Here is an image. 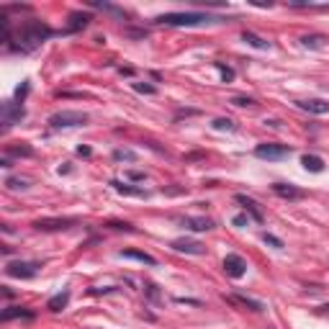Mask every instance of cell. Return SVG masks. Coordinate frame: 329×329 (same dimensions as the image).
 I'll return each instance as SVG.
<instances>
[{"mask_svg": "<svg viewBox=\"0 0 329 329\" xmlns=\"http://www.w3.org/2000/svg\"><path fill=\"white\" fill-rule=\"evenodd\" d=\"M157 24L162 26H203V24H211V21H221L219 16H209V13H164V16H157L154 18Z\"/></svg>", "mask_w": 329, "mask_h": 329, "instance_id": "cell-1", "label": "cell"}, {"mask_svg": "<svg viewBox=\"0 0 329 329\" xmlns=\"http://www.w3.org/2000/svg\"><path fill=\"white\" fill-rule=\"evenodd\" d=\"M52 36V29L49 26H44L42 21H29L26 26H24V31H21V47L29 52V49H36L42 42H47Z\"/></svg>", "mask_w": 329, "mask_h": 329, "instance_id": "cell-2", "label": "cell"}, {"mask_svg": "<svg viewBox=\"0 0 329 329\" xmlns=\"http://www.w3.org/2000/svg\"><path fill=\"white\" fill-rule=\"evenodd\" d=\"M85 124H88V113H83V111H59V113L49 116L52 129H75V126H85Z\"/></svg>", "mask_w": 329, "mask_h": 329, "instance_id": "cell-3", "label": "cell"}, {"mask_svg": "<svg viewBox=\"0 0 329 329\" xmlns=\"http://www.w3.org/2000/svg\"><path fill=\"white\" fill-rule=\"evenodd\" d=\"M24 116H26V111H24V106L16 103V100H6L3 106H0V124H3V129H11V126L18 124Z\"/></svg>", "mask_w": 329, "mask_h": 329, "instance_id": "cell-4", "label": "cell"}, {"mask_svg": "<svg viewBox=\"0 0 329 329\" xmlns=\"http://www.w3.org/2000/svg\"><path fill=\"white\" fill-rule=\"evenodd\" d=\"M39 270H42V262H26V260H18V262H8L6 265V273L11 278H24V280L34 278Z\"/></svg>", "mask_w": 329, "mask_h": 329, "instance_id": "cell-5", "label": "cell"}, {"mask_svg": "<svg viewBox=\"0 0 329 329\" xmlns=\"http://www.w3.org/2000/svg\"><path fill=\"white\" fill-rule=\"evenodd\" d=\"M255 154L260 157V159H285L288 154H291V149L285 147V144H257L255 147Z\"/></svg>", "mask_w": 329, "mask_h": 329, "instance_id": "cell-6", "label": "cell"}, {"mask_svg": "<svg viewBox=\"0 0 329 329\" xmlns=\"http://www.w3.org/2000/svg\"><path fill=\"white\" fill-rule=\"evenodd\" d=\"M75 224H77V219H39V221H34V227L39 232H59V229H70Z\"/></svg>", "mask_w": 329, "mask_h": 329, "instance_id": "cell-7", "label": "cell"}, {"mask_svg": "<svg viewBox=\"0 0 329 329\" xmlns=\"http://www.w3.org/2000/svg\"><path fill=\"white\" fill-rule=\"evenodd\" d=\"M224 273L237 280V278H242V275L247 273V262H244L239 255H227V257H224Z\"/></svg>", "mask_w": 329, "mask_h": 329, "instance_id": "cell-8", "label": "cell"}, {"mask_svg": "<svg viewBox=\"0 0 329 329\" xmlns=\"http://www.w3.org/2000/svg\"><path fill=\"white\" fill-rule=\"evenodd\" d=\"M234 201H237V203H239V206H242V209H244V211L257 221V224H262V219H265V216H262V209H260V203H257V201L247 198L244 193H237V196H234Z\"/></svg>", "mask_w": 329, "mask_h": 329, "instance_id": "cell-9", "label": "cell"}, {"mask_svg": "<svg viewBox=\"0 0 329 329\" xmlns=\"http://www.w3.org/2000/svg\"><path fill=\"white\" fill-rule=\"evenodd\" d=\"M170 247L175 252H186V255H206V244H201L196 239H175Z\"/></svg>", "mask_w": 329, "mask_h": 329, "instance_id": "cell-10", "label": "cell"}, {"mask_svg": "<svg viewBox=\"0 0 329 329\" xmlns=\"http://www.w3.org/2000/svg\"><path fill=\"white\" fill-rule=\"evenodd\" d=\"M273 193L280 196V198H285V201H301L306 196V191H301L296 186H288V183H275L273 186Z\"/></svg>", "mask_w": 329, "mask_h": 329, "instance_id": "cell-11", "label": "cell"}, {"mask_svg": "<svg viewBox=\"0 0 329 329\" xmlns=\"http://www.w3.org/2000/svg\"><path fill=\"white\" fill-rule=\"evenodd\" d=\"M296 106L301 111H309V113H316V116H324L329 113V103L321 100V98H309V100H296Z\"/></svg>", "mask_w": 329, "mask_h": 329, "instance_id": "cell-12", "label": "cell"}, {"mask_svg": "<svg viewBox=\"0 0 329 329\" xmlns=\"http://www.w3.org/2000/svg\"><path fill=\"white\" fill-rule=\"evenodd\" d=\"M180 224L186 229H191V232H209V229H214V221L206 219V216H186V219H180Z\"/></svg>", "mask_w": 329, "mask_h": 329, "instance_id": "cell-13", "label": "cell"}, {"mask_svg": "<svg viewBox=\"0 0 329 329\" xmlns=\"http://www.w3.org/2000/svg\"><path fill=\"white\" fill-rule=\"evenodd\" d=\"M113 191L121 193V196H136V198H147V191L144 188H136V186H129V183H121V180H111Z\"/></svg>", "mask_w": 329, "mask_h": 329, "instance_id": "cell-14", "label": "cell"}, {"mask_svg": "<svg viewBox=\"0 0 329 329\" xmlns=\"http://www.w3.org/2000/svg\"><path fill=\"white\" fill-rule=\"evenodd\" d=\"M88 6H90V8H98V11H103V13H111V16H113V18H118V21H126V13H124L121 8L111 6V3H100V0H90Z\"/></svg>", "mask_w": 329, "mask_h": 329, "instance_id": "cell-15", "label": "cell"}, {"mask_svg": "<svg viewBox=\"0 0 329 329\" xmlns=\"http://www.w3.org/2000/svg\"><path fill=\"white\" fill-rule=\"evenodd\" d=\"M118 257H124V260H136V262H144V265H157V260H154L152 255L139 252V250H124Z\"/></svg>", "mask_w": 329, "mask_h": 329, "instance_id": "cell-16", "label": "cell"}, {"mask_svg": "<svg viewBox=\"0 0 329 329\" xmlns=\"http://www.w3.org/2000/svg\"><path fill=\"white\" fill-rule=\"evenodd\" d=\"M301 164H303L309 173H321L324 170V159L319 154H303L301 157Z\"/></svg>", "mask_w": 329, "mask_h": 329, "instance_id": "cell-17", "label": "cell"}, {"mask_svg": "<svg viewBox=\"0 0 329 329\" xmlns=\"http://www.w3.org/2000/svg\"><path fill=\"white\" fill-rule=\"evenodd\" d=\"M227 301H229V303H237V306H244V309H252V311H262V309H265L260 301L247 298V296H229Z\"/></svg>", "mask_w": 329, "mask_h": 329, "instance_id": "cell-18", "label": "cell"}, {"mask_svg": "<svg viewBox=\"0 0 329 329\" xmlns=\"http://www.w3.org/2000/svg\"><path fill=\"white\" fill-rule=\"evenodd\" d=\"M16 316H26V319H31V316H34V311L21 309V306H8L3 314H0V319H3V321H11V319H16Z\"/></svg>", "mask_w": 329, "mask_h": 329, "instance_id": "cell-19", "label": "cell"}, {"mask_svg": "<svg viewBox=\"0 0 329 329\" xmlns=\"http://www.w3.org/2000/svg\"><path fill=\"white\" fill-rule=\"evenodd\" d=\"M67 301H70V291H62V293H57V296L49 298L47 309H49V311H62V309L67 306Z\"/></svg>", "mask_w": 329, "mask_h": 329, "instance_id": "cell-20", "label": "cell"}, {"mask_svg": "<svg viewBox=\"0 0 329 329\" xmlns=\"http://www.w3.org/2000/svg\"><path fill=\"white\" fill-rule=\"evenodd\" d=\"M242 42L250 44V47H255V49H270V44H268L265 39H260L257 34H252V31H244V34H242Z\"/></svg>", "mask_w": 329, "mask_h": 329, "instance_id": "cell-21", "label": "cell"}, {"mask_svg": "<svg viewBox=\"0 0 329 329\" xmlns=\"http://www.w3.org/2000/svg\"><path fill=\"white\" fill-rule=\"evenodd\" d=\"M88 21H90V16H85V13H70V31H80V29H85V26H88Z\"/></svg>", "mask_w": 329, "mask_h": 329, "instance_id": "cell-22", "label": "cell"}, {"mask_svg": "<svg viewBox=\"0 0 329 329\" xmlns=\"http://www.w3.org/2000/svg\"><path fill=\"white\" fill-rule=\"evenodd\" d=\"M301 44H303L306 49H321V47H324V36L311 34V36H303V39H301Z\"/></svg>", "mask_w": 329, "mask_h": 329, "instance_id": "cell-23", "label": "cell"}, {"mask_svg": "<svg viewBox=\"0 0 329 329\" xmlns=\"http://www.w3.org/2000/svg\"><path fill=\"white\" fill-rule=\"evenodd\" d=\"M6 186H8L11 191H26V188L31 186V180H29V178H8Z\"/></svg>", "mask_w": 329, "mask_h": 329, "instance_id": "cell-24", "label": "cell"}, {"mask_svg": "<svg viewBox=\"0 0 329 329\" xmlns=\"http://www.w3.org/2000/svg\"><path fill=\"white\" fill-rule=\"evenodd\" d=\"M211 126H214L216 131H234V129H237V124H234L232 118H216Z\"/></svg>", "mask_w": 329, "mask_h": 329, "instance_id": "cell-25", "label": "cell"}, {"mask_svg": "<svg viewBox=\"0 0 329 329\" xmlns=\"http://www.w3.org/2000/svg\"><path fill=\"white\" fill-rule=\"evenodd\" d=\"M113 159H118V162H134L136 159V152H131V149H116L113 152Z\"/></svg>", "mask_w": 329, "mask_h": 329, "instance_id": "cell-26", "label": "cell"}, {"mask_svg": "<svg viewBox=\"0 0 329 329\" xmlns=\"http://www.w3.org/2000/svg\"><path fill=\"white\" fill-rule=\"evenodd\" d=\"M214 65H216V70L221 72V77H224V83H232V80H234V70H232V67H227L224 62H214Z\"/></svg>", "mask_w": 329, "mask_h": 329, "instance_id": "cell-27", "label": "cell"}, {"mask_svg": "<svg viewBox=\"0 0 329 329\" xmlns=\"http://www.w3.org/2000/svg\"><path fill=\"white\" fill-rule=\"evenodd\" d=\"M6 152H8V154H16V157H31V154H34L31 147H8Z\"/></svg>", "mask_w": 329, "mask_h": 329, "instance_id": "cell-28", "label": "cell"}, {"mask_svg": "<svg viewBox=\"0 0 329 329\" xmlns=\"http://www.w3.org/2000/svg\"><path fill=\"white\" fill-rule=\"evenodd\" d=\"M262 242L270 244V247H275V250H283V239H278L275 234H268V232H265V234H262Z\"/></svg>", "mask_w": 329, "mask_h": 329, "instance_id": "cell-29", "label": "cell"}, {"mask_svg": "<svg viewBox=\"0 0 329 329\" xmlns=\"http://www.w3.org/2000/svg\"><path fill=\"white\" fill-rule=\"evenodd\" d=\"M134 90L136 93H144V95H154L157 93V88L154 85H147V83H134Z\"/></svg>", "mask_w": 329, "mask_h": 329, "instance_id": "cell-30", "label": "cell"}, {"mask_svg": "<svg viewBox=\"0 0 329 329\" xmlns=\"http://www.w3.org/2000/svg\"><path fill=\"white\" fill-rule=\"evenodd\" d=\"M232 106H237V108H247V106H255V100H252V98H242V95H237V98H232Z\"/></svg>", "mask_w": 329, "mask_h": 329, "instance_id": "cell-31", "label": "cell"}, {"mask_svg": "<svg viewBox=\"0 0 329 329\" xmlns=\"http://www.w3.org/2000/svg\"><path fill=\"white\" fill-rule=\"evenodd\" d=\"M144 293H147V298H149V301H154V303L159 301V291H157V285H152V283H149V285H144Z\"/></svg>", "mask_w": 329, "mask_h": 329, "instance_id": "cell-32", "label": "cell"}, {"mask_svg": "<svg viewBox=\"0 0 329 329\" xmlns=\"http://www.w3.org/2000/svg\"><path fill=\"white\" fill-rule=\"evenodd\" d=\"M106 227H111V229H118V232H134V227H131V224H118V221H108Z\"/></svg>", "mask_w": 329, "mask_h": 329, "instance_id": "cell-33", "label": "cell"}, {"mask_svg": "<svg viewBox=\"0 0 329 329\" xmlns=\"http://www.w3.org/2000/svg\"><path fill=\"white\" fill-rule=\"evenodd\" d=\"M250 221V216L247 214H239V216H234V227H244Z\"/></svg>", "mask_w": 329, "mask_h": 329, "instance_id": "cell-34", "label": "cell"}, {"mask_svg": "<svg viewBox=\"0 0 329 329\" xmlns=\"http://www.w3.org/2000/svg\"><path fill=\"white\" fill-rule=\"evenodd\" d=\"M26 93H29V83H24V85L16 90V98H18V100H24V95H26Z\"/></svg>", "mask_w": 329, "mask_h": 329, "instance_id": "cell-35", "label": "cell"}, {"mask_svg": "<svg viewBox=\"0 0 329 329\" xmlns=\"http://www.w3.org/2000/svg\"><path fill=\"white\" fill-rule=\"evenodd\" d=\"M126 178H129V180H144V173H136V170H131V173H126Z\"/></svg>", "mask_w": 329, "mask_h": 329, "instance_id": "cell-36", "label": "cell"}, {"mask_svg": "<svg viewBox=\"0 0 329 329\" xmlns=\"http://www.w3.org/2000/svg\"><path fill=\"white\" fill-rule=\"evenodd\" d=\"M77 154L80 157H90V147H77Z\"/></svg>", "mask_w": 329, "mask_h": 329, "instance_id": "cell-37", "label": "cell"}, {"mask_svg": "<svg viewBox=\"0 0 329 329\" xmlns=\"http://www.w3.org/2000/svg\"><path fill=\"white\" fill-rule=\"evenodd\" d=\"M0 168H6V170H8V168H13V164H11V159H8V157H3V159H0Z\"/></svg>", "mask_w": 329, "mask_h": 329, "instance_id": "cell-38", "label": "cell"}]
</instances>
